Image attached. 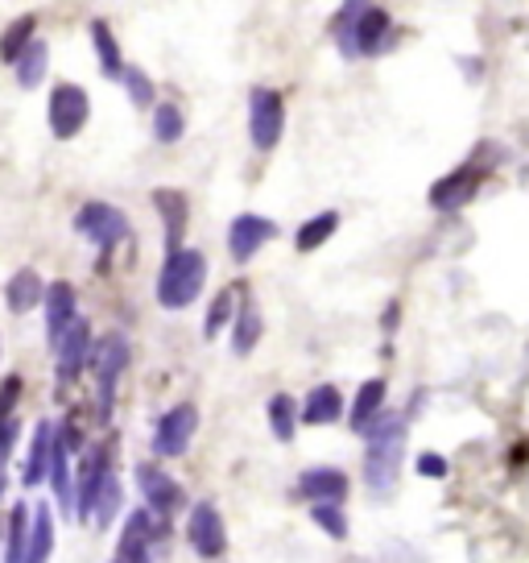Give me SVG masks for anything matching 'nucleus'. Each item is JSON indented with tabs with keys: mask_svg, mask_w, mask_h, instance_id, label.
Returning <instances> with one entry per match:
<instances>
[{
	"mask_svg": "<svg viewBox=\"0 0 529 563\" xmlns=\"http://www.w3.org/2000/svg\"><path fill=\"white\" fill-rule=\"evenodd\" d=\"M294 411H298V402L290 394H278L269 402V423H273V436L282 439H294Z\"/></svg>",
	"mask_w": 529,
	"mask_h": 563,
	"instance_id": "obj_33",
	"label": "nucleus"
},
{
	"mask_svg": "<svg viewBox=\"0 0 529 563\" xmlns=\"http://www.w3.org/2000/svg\"><path fill=\"white\" fill-rule=\"evenodd\" d=\"M269 236H278V224L273 220H264V216H236L232 220V229H227V253H232V261H253V253L261 249Z\"/></svg>",
	"mask_w": 529,
	"mask_h": 563,
	"instance_id": "obj_10",
	"label": "nucleus"
},
{
	"mask_svg": "<svg viewBox=\"0 0 529 563\" xmlns=\"http://www.w3.org/2000/svg\"><path fill=\"white\" fill-rule=\"evenodd\" d=\"M25 535H29V510L13 505V518H9V547H4V560L21 563L25 560Z\"/></svg>",
	"mask_w": 529,
	"mask_h": 563,
	"instance_id": "obj_32",
	"label": "nucleus"
},
{
	"mask_svg": "<svg viewBox=\"0 0 529 563\" xmlns=\"http://www.w3.org/2000/svg\"><path fill=\"white\" fill-rule=\"evenodd\" d=\"M207 282V257L199 249H174L165 253V266L158 273V303L170 311L190 307Z\"/></svg>",
	"mask_w": 529,
	"mask_h": 563,
	"instance_id": "obj_2",
	"label": "nucleus"
},
{
	"mask_svg": "<svg viewBox=\"0 0 529 563\" xmlns=\"http://www.w3.org/2000/svg\"><path fill=\"white\" fill-rule=\"evenodd\" d=\"M91 42H96V54H100V71L108 79H121L124 71V59H121V46L112 38V29L108 22H91Z\"/></svg>",
	"mask_w": 529,
	"mask_h": 563,
	"instance_id": "obj_24",
	"label": "nucleus"
},
{
	"mask_svg": "<svg viewBox=\"0 0 529 563\" xmlns=\"http://www.w3.org/2000/svg\"><path fill=\"white\" fill-rule=\"evenodd\" d=\"M236 286L232 291H220L216 294V303H211V315H207V335H220V328H224L227 319H232V311H236Z\"/></svg>",
	"mask_w": 529,
	"mask_h": 563,
	"instance_id": "obj_35",
	"label": "nucleus"
},
{
	"mask_svg": "<svg viewBox=\"0 0 529 563\" xmlns=\"http://www.w3.org/2000/svg\"><path fill=\"white\" fill-rule=\"evenodd\" d=\"M17 402H21V377H4V385H0V423L13 415Z\"/></svg>",
	"mask_w": 529,
	"mask_h": 563,
	"instance_id": "obj_37",
	"label": "nucleus"
},
{
	"mask_svg": "<svg viewBox=\"0 0 529 563\" xmlns=\"http://www.w3.org/2000/svg\"><path fill=\"white\" fill-rule=\"evenodd\" d=\"M285 128V105L273 87H253L248 96V137L257 149H273L282 142Z\"/></svg>",
	"mask_w": 529,
	"mask_h": 563,
	"instance_id": "obj_4",
	"label": "nucleus"
},
{
	"mask_svg": "<svg viewBox=\"0 0 529 563\" xmlns=\"http://www.w3.org/2000/svg\"><path fill=\"white\" fill-rule=\"evenodd\" d=\"M75 229H79V236L96 241L100 253H112L124 236H128V220H124V211H116L112 204H87V208L75 216Z\"/></svg>",
	"mask_w": 529,
	"mask_h": 563,
	"instance_id": "obj_5",
	"label": "nucleus"
},
{
	"mask_svg": "<svg viewBox=\"0 0 529 563\" xmlns=\"http://www.w3.org/2000/svg\"><path fill=\"white\" fill-rule=\"evenodd\" d=\"M50 547H54V526H50V510L38 505L34 510V530L25 535V560L29 563H41L50 555Z\"/></svg>",
	"mask_w": 529,
	"mask_h": 563,
	"instance_id": "obj_26",
	"label": "nucleus"
},
{
	"mask_svg": "<svg viewBox=\"0 0 529 563\" xmlns=\"http://www.w3.org/2000/svg\"><path fill=\"white\" fill-rule=\"evenodd\" d=\"M257 340H261V315H257L253 303H241V319H236V328H232V353L248 356L257 348Z\"/></svg>",
	"mask_w": 529,
	"mask_h": 563,
	"instance_id": "obj_27",
	"label": "nucleus"
},
{
	"mask_svg": "<svg viewBox=\"0 0 529 563\" xmlns=\"http://www.w3.org/2000/svg\"><path fill=\"white\" fill-rule=\"evenodd\" d=\"M195 427H199V411H195L190 402L165 411V418L158 423V436H153V452L165 460L186 456V448H190V439H195Z\"/></svg>",
	"mask_w": 529,
	"mask_h": 563,
	"instance_id": "obj_6",
	"label": "nucleus"
},
{
	"mask_svg": "<svg viewBox=\"0 0 529 563\" xmlns=\"http://www.w3.org/2000/svg\"><path fill=\"white\" fill-rule=\"evenodd\" d=\"M121 501H124L121 480H116V473H112V468H103L100 480H96V493H91V514H87V522H96V526L103 530L108 522L116 518Z\"/></svg>",
	"mask_w": 529,
	"mask_h": 563,
	"instance_id": "obj_19",
	"label": "nucleus"
},
{
	"mask_svg": "<svg viewBox=\"0 0 529 563\" xmlns=\"http://www.w3.org/2000/svg\"><path fill=\"white\" fill-rule=\"evenodd\" d=\"M368 9V0H344V9H340V17L331 22V34H335V42L344 50L347 59H356V50H352V29L360 22V13Z\"/></svg>",
	"mask_w": 529,
	"mask_h": 563,
	"instance_id": "obj_30",
	"label": "nucleus"
},
{
	"mask_svg": "<svg viewBox=\"0 0 529 563\" xmlns=\"http://www.w3.org/2000/svg\"><path fill=\"white\" fill-rule=\"evenodd\" d=\"M83 125H87V91L79 84H59L50 96V133L66 142Z\"/></svg>",
	"mask_w": 529,
	"mask_h": 563,
	"instance_id": "obj_7",
	"label": "nucleus"
},
{
	"mask_svg": "<svg viewBox=\"0 0 529 563\" xmlns=\"http://www.w3.org/2000/svg\"><path fill=\"white\" fill-rule=\"evenodd\" d=\"M34 34H38V17H34V13L17 17V22L0 34V59H4V63H13V59H17L21 50H25V42H29Z\"/></svg>",
	"mask_w": 529,
	"mask_h": 563,
	"instance_id": "obj_28",
	"label": "nucleus"
},
{
	"mask_svg": "<svg viewBox=\"0 0 529 563\" xmlns=\"http://www.w3.org/2000/svg\"><path fill=\"white\" fill-rule=\"evenodd\" d=\"M124 365H128V344L121 332H108L91 353V369H96V394H100V423L112 418V397H116V381H121Z\"/></svg>",
	"mask_w": 529,
	"mask_h": 563,
	"instance_id": "obj_3",
	"label": "nucleus"
},
{
	"mask_svg": "<svg viewBox=\"0 0 529 563\" xmlns=\"http://www.w3.org/2000/svg\"><path fill=\"white\" fill-rule=\"evenodd\" d=\"M0 493H4V460H0Z\"/></svg>",
	"mask_w": 529,
	"mask_h": 563,
	"instance_id": "obj_39",
	"label": "nucleus"
},
{
	"mask_svg": "<svg viewBox=\"0 0 529 563\" xmlns=\"http://www.w3.org/2000/svg\"><path fill=\"white\" fill-rule=\"evenodd\" d=\"M186 535H190V547H195L199 555H207V560L224 555L227 530H224V518H220V510H216L211 501H199V505H195V514H190V526H186Z\"/></svg>",
	"mask_w": 529,
	"mask_h": 563,
	"instance_id": "obj_8",
	"label": "nucleus"
},
{
	"mask_svg": "<svg viewBox=\"0 0 529 563\" xmlns=\"http://www.w3.org/2000/svg\"><path fill=\"white\" fill-rule=\"evenodd\" d=\"M480 187V170H455L447 179H439L434 187H430V208L439 211H455L471 204V195Z\"/></svg>",
	"mask_w": 529,
	"mask_h": 563,
	"instance_id": "obj_13",
	"label": "nucleus"
},
{
	"mask_svg": "<svg viewBox=\"0 0 529 563\" xmlns=\"http://www.w3.org/2000/svg\"><path fill=\"white\" fill-rule=\"evenodd\" d=\"M50 443H54V423H38L34 443H29V460H25V485L46 480V464H50Z\"/></svg>",
	"mask_w": 529,
	"mask_h": 563,
	"instance_id": "obj_23",
	"label": "nucleus"
},
{
	"mask_svg": "<svg viewBox=\"0 0 529 563\" xmlns=\"http://www.w3.org/2000/svg\"><path fill=\"white\" fill-rule=\"evenodd\" d=\"M344 415V397L335 385H315L303 402V423L306 427H331L335 418Z\"/></svg>",
	"mask_w": 529,
	"mask_h": 563,
	"instance_id": "obj_17",
	"label": "nucleus"
},
{
	"mask_svg": "<svg viewBox=\"0 0 529 563\" xmlns=\"http://www.w3.org/2000/svg\"><path fill=\"white\" fill-rule=\"evenodd\" d=\"M124 87H128V96H133V105L137 108H149L153 105V84H149V75L137 71V66H124Z\"/></svg>",
	"mask_w": 529,
	"mask_h": 563,
	"instance_id": "obj_36",
	"label": "nucleus"
},
{
	"mask_svg": "<svg viewBox=\"0 0 529 563\" xmlns=\"http://www.w3.org/2000/svg\"><path fill=\"white\" fill-rule=\"evenodd\" d=\"M365 436V485L372 493H389L397 485V464L406 452V418L377 415L360 427Z\"/></svg>",
	"mask_w": 529,
	"mask_h": 563,
	"instance_id": "obj_1",
	"label": "nucleus"
},
{
	"mask_svg": "<svg viewBox=\"0 0 529 563\" xmlns=\"http://www.w3.org/2000/svg\"><path fill=\"white\" fill-rule=\"evenodd\" d=\"M46 477L54 480V498H59L62 514H75V485H71V468H66V443H62L59 436H54V443H50Z\"/></svg>",
	"mask_w": 529,
	"mask_h": 563,
	"instance_id": "obj_20",
	"label": "nucleus"
},
{
	"mask_svg": "<svg viewBox=\"0 0 529 563\" xmlns=\"http://www.w3.org/2000/svg\"><path fill=\"white\" fill-rule=\"evenodd\" d=\"M153 133H158V142H162V146L183 142V133H186L183 108H179V105H158V112H153Z\"/></svg>",
	"mask_w": 529,
	"mask_h": 563,
	"instance_id": "obj_31",
	"label": "nucleus"
},
{
	"mask_svg": "<svg viewBox=\"0 0 529 563\" xmlns=\"http://www.w3.org/2000/svg\"><path fill=\"white\" fill-rule=\"evenodd\" d=\"M340 229V216L335 211H319L315 220H306L303 229H298V236H294V245H298V253H310V249H319L331 232Z\"/></svg>",
	"mask_w": 529,
	"mask_h": 563,
	"instance_id": "obj_29",
	"label": "nucleus"
},
{
	"mask_svg": "<svg viewBox=\"0 0 529 563\" xmlns=\"http://www.w3.org/2000/svg\"><path fill=\"white\" fill-rule=\"evenodd\" d=\"M418 473H422V477H447V460L443 456H434V452H427V456H418Z\"/></svg>",
	"mask_w": 529,
	"mask_h": 563,
	"instance_id": "obj_38",
	"label": "nucleus"
},
{
	"mask_svg": "<svg viewBox=\"0 0 529 563\" xmlns=\"http://www.w3.org/2000/svg\"><path fill=\"white\" fill-rule=\"evenodd\" d=\"M162 539V526L149 518V510H133L128 522H124L121 547H116V560H145L149 555V542Z\"/></svg>",
	"mask_w": 529,
	"mask_h": 563,
	"instance_id": "obj_12",
	"label": "nucleus"
},
{
	"mask_svg": "<svg viewBox=\"0 0 529 563\" xmlns=\"http://www.w3.org/2000/svg\"><path fill=\"white\" fill-rule=\"evenodd\" d=\"M137 480H142V493L149 501V510L158 514V518H170L174 510H183V485L170 477L165 468H153V464H142L137 468Z\"/></svg>",
	"mask_w": 529,
	"mask_h": 563,
	"instance_id": "obj_9",
	"label": "nucleus"
},
{
	"mask_svg": "<svg viewBox=\"0 0 529 563\" xmlns=\"http://www.w3.org/2000/svg\"><path fill=\"white\" fill-rule=\"evenodd\" d=\"M389 38H393V22H389L385 9H365L356 29H352V50L356 54H381V50H389Z\"/></svg>",
	"mask_w": 529,
	"mask_h": 563,
	"instance_id": "obj_14",
	"label": "nucleus"
},
{
	"mask_svg": "<svg viewBox=\"0 0 529 563\" xmlns=\"http://www.w3.org/2000/svg\"><path fill=\"white\" fill-rule=\"evenodd\" d=\"M310 518L319 522L331 539H347V518H344V510H340V501H315Z\"/></svg>",
	"mask_w": 529,
	"mask_h": 563,
	"instance_id": "obj_34",
	"label": "nucleus"
},
{
	"mask_svg": "<svg viewBox=\"0 0 529 563\" xmlns=\"http://www.w3.org/2000/svg\"><path fill=\"white\" fill-rule=\"evenodd\" d=\"M385 381L381 377H372V381H365L360 385V394H356V402H352V431L360 436V427H365L368 418L381 411V402H385Z\"/></svg>",
	"mask_w": 529,
	"mask_h": 563,
	"instance_id": "obj_25",
	"label": "nucleus"
},
{
	"mask_svg": "<svg viewBox=\"0 0 529 563\" xmlns=\"http://www.w3.org/2000/svg\"><path fill=\"white\" fill-rule=\"evenodd\" d=\"M153 204L165 220V249H183V232H186V195L183 191H153Z\"/></svg>",
	"mask_w": 529,
	"mask_h": 563,
	"instance_id": "obj_18",
	"label": "nucleus"
},
{
	"mask_svg": "<svg viewBox=\"0 0 529 563\" xmlns=\"http://www.w3.org/2000/svg\"><path fill=\"white\" fill-rule=\"evenodd\" d=\"M41 303H46V332H50V348H54L59 332L75 319V286L71 282H50L41 291Z\"/></svg>",
	"mask_w": 529,
	"mask_h": 563,
	"instance_id": "obj_15",
	"label": "nucleus"
},
{
	"mask_svg": "<svg viewBox=\"0 0 529 563\" xmlns=\"http://www.w3.org/2000/svg\"><path fill=\"white\" fill-rule=\"evenodd\" d=\"M4 298H9V311H13V315L34 311V307L41 303L38 270H17V273H13V278H9V291H4Z\"/></svg>",
	"mask_w": 529,
	"mask_h": 563,
	"instance_id": "obj_21",
	"label": "nucleus"
},
{
	"mask_svg": "<svg viewBox=\"0 0 529 563\" xmlns=\"http://www.w3.org/2000/svg\"><path fill=\"white\" fill-rule=\"evenodd\" d=\"M298 493L306 501H344L347 498V477L340 468H310L298 477Z\"/></svg>",
	"mask_w": 529,
	"mask_h": 563,
	"instance_id": "obj_16",
	"label": "nucleus"
},
{
	"mask_svg": "<svg viewBox=\"0 0 529 563\" xmlns=\"http://www.w3.org/2000/svg\"><path fill=\"white\" fill-rule=\"evenodd\" d=\"M91 344V328L83 319H71L54 340V353H59V381H75V374L83 369V356Z\"/></svg>",
	"mask_w": 529,
	"mask_h": 563,
	"instance_id": "obj_11",
	"label": "nucleus"
},
{
	"mask_svg": "<svg viewBox=\"0 0 529 563\" xmlns=\"http://www.w3.org/2000/svg\"><path fill=\"white\" fill-rule=\"evenodd\" d=\"M13 63H17V84L21 87H38L41 79H46V66H50V46L38 42V38H29L25 50H21Z\"/></svg>",
	"mask_w": 529,
	"mask_h": 563,
	"instance_id": "obj_22",
	"label": "nucleus"
}]
</instances>
